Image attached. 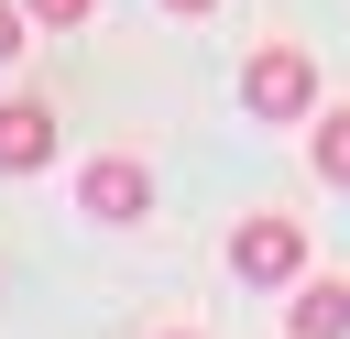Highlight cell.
<instances>
[{
	"label": "cell",
	"mask_w": 350,
	"mask_h": 339,
	"mask_svg": "<svg viewBox=\"0 0 350 339\" xmlns=\"http://www.w3.org/2000/svg\"><path fill=\"white\" fill-rule=\"evenodd\" d=\"M22 11H33V22H44V33H77V22H88V11H98V0H22Z\"/></svg>",
	"instance_id": "7"
},
{
	"label": "cell",
	"mask_w": 350,
	"mask_h": 339,
	"mask_svg": "<svg viewBox=\"0 0 350 339\" xmlns=\"http://www.w3.org/2000/svg\"><path fill=\"white\" fill-rule=\"evenodd\" d=\"M241 98H252L262 120H306V109H317V55H295V44H262V55L241 66Z\"/></svg>",
	"instance_id": "1"
},
{
	"label": "cell",
	"mask_w": 350,
	"mask_h": 339,
	"mask_svg": "<svg viewBox=\"0 0 350 339\" xmlns=\"http://www.w3.org/2000/svg\"><path fill=\"white\" fill-rule=\"evenodd\" d=\"M22 33H33V11H22V0H0V66L22 55Z\"/></svg>",
	"instance_id": "8"
},
{
	"label": "cell",
	"mask_w": 350,
	"mask_h": 339,
	"mask_svg": "<svg viewBox=\"0 0 350 339\" xmlns=\"http://www.w3.org/2000/svg\"><path fill=\"white\" fill-rule=\"evenodd\" d=\"M295 339H350V284L339 273H317V284H295V317H284Z\"/></svg>",
	"instance_id": "5"
},
{
	"label": "cell",
	"mask_w": 350,
	"mask_h": 339,
	"mask_svg": "<svg viewBox=\"0 0 350 339\" xmlns=\"http://www.w3.org/2000/svg\"><path fill=\"white\" fill-rule=\"evenodd\" d=\"M77 208H88V219H98V230H131V219H142V208H153V175H142V164H131V153H98V164H88V175H77Z\"/></svg>",
	"instance_id": "3"
},
{
	"label": "cell",
	"mask_w": 350,
	"mask_h": 339,
	"mask_svg": "<svg viewBox=\"0 0 350 339\" xmlns=\"http://www.w3.org/2000/svg\"><path fill=\"white\" fill-rule=\"evenodd\" d=\"M153 339H197V328H153Z\"/></svg>",
	"instance_id": "10"
},
{
	"label": "cell",
	"mask_w": 350,
	"mask_h": 339,
	"mask_svg": "<svg viewBox=\"0 0 350 339\" xmlns=\"http://www.w3.org/2000/svg\"><path fill=\"white\" fill-rule=\"evenodd\" d=\"M55 164V109L44 98H0V175H44Z\"/></svg>",
	"instance_id": "4"
},
{
	"label": "cell",
	"mask_w": 350,
	"mask_h": 339,
	"mask_svg": "<svg viewBox=\"0 0 350 339\" xmlns=\"http://www.w3.org/2000/svg\"><path fill=\"white\" fill-rule=\"evenodd\" d=\"M230 273H241V284H295V273H306V230H295L284 208H273V219H241Z\"/></svg>",
	"instance_id": "2"
},
{
	"label": "cell",
	"mask_w": 350,
	"mask_h": 339,
	"mask_svg": "<svg viewBox=\"0 0 350 339\" xmlns=\"http://www.w3.org/2000/svg\"><path fill=\"white\" fill-rule=\"evenodd\" d=\"M164 11H175V22H197V11H219V0H164Z\"/></svg>",
	"instance_id": "9"
},
{
	"label": "cell",
	"mask_w": 350,
	"mask_h": 339,
	"mask_svg": "<svg viewBox=\"0 0 350 339\" xmlns=\"http://www.w3.org/2000/svg\"><path fill=\"white\" fill-rule=\"evenodd\" d=\"M306 164H317L328 186H350V109H317V142H306Z\"/></svg>",
	"instance_id": "6"
}]
</instances>
